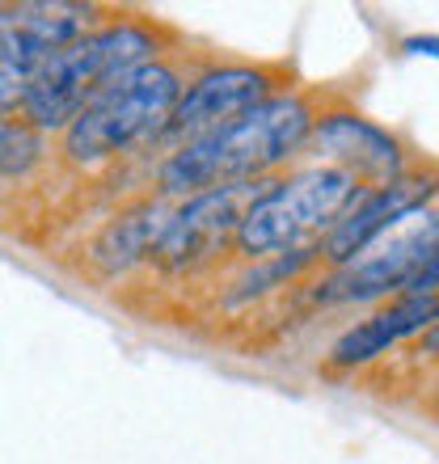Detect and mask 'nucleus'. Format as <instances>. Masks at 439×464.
I'll list each match as a JSON object with an SVG mask.
<instances>
[{
  "label": "nucleus",
  "mask_w": 439,
  "mask_h": 464,
  "mask_svg": "<svg viewBox=\"0 0 439 464\" xmlns=\"http://www.w3.org/2000/svg\"><path fill=\"white\" fill-rule=\"evenodd\" d=\"M317 144L326 148L329 157L346 160L342 169L346 173H376L385 182L402 178V157H397V144L393 135H385L380 127H372L359 114H329L317 127Z\"/></svg>",
  "instance_id": "obj_10"
},
{
  "label": "nucleus",
  "mask_w": 439,
  "mask_h": 464,
  "mask_svg": "<svg viewBox=\"0 0 439 464\" xmlns=\"http://www.w3.org/2000/svg\"><path fill=\"white\" fill-rule=\"evenodd\" d=\"M431 321H435V295H402V300L389 304L385 313H376V317H367L364 325H355V330L342 334L329 354H334V363H342V367L367 363V359L385 354L393 343L418 334L423 325H431Z\"/></svg>",
  "instance_id": "obj_11"
},
{
  "label": "nucleus",
  "mask_w": 439,
  "mask_h": 464,
  "mask_svg": "<svg viewBox=\"0 0 439 464\" xmlns=\"http://www.w3.org/2000/svg\"><path fill=\"white\" fill-rule=\"evenodd\" d=\"M427 198H431V182H418V178H393V182H385L380 190L364 195L359 208L351 203V208L342 211V220L334 224L329 237H326V254L346 266V262H355V257L364 254L367 245H376L385 232H393L402 220L418 216Z\"/></svg>",
  "instance_id": "obj_9"
},
{
  "label": "nucleus",
  "mask_w": 439,
  "mask_h": 464,
  "mask_svg": "<svg viewBox=\"0 0 439 464\" xmlns=\"http://www.w3.org/2000/svg\"><path fill=\"white\" fill-rule=\"evenodd\" d=\"M152 245V228H148L144 216H127V220H119L114 228L106 232V241L98 245V254L106 257L110 266H127L132 257H140Z\"/></svg>",
  "instance_id": "obj_12"
},
{
  "label": "nucleus",
  "mask_w": 439,
  "mask_h": 464,
  "mask_svg": "<svg viewBox=\"0 0 439 464\" xmlns=\"http://www.w3.org/2000/svg\"><path fill=\"white\" fill-rule=\"evenodd\" d=\"M435 220L423 216L415 232H389V241L372 254L346 262L338 279L329 283V300H372L385 292L435 295Z\"/></svg>",
  "instance_id": "obj_6"
},
{
  "label": "nucleus",
  "mask_w": 439,
  "mask_h": 464,
  "mask_svg": "<svg viewBox=\"0 0 439 464\" xmlns=\"http://www.w3.org/2000/svg\"><path fill=\"white\" fill-rule=\"evenodd\" d=\"M359 198V178L342 165H317V169L292 173L288 182H275L258 190L237 224V241L245 254H279L313 237L321 228H334L342 211Z\"/></svg>",
  "instance_id": "obj_3"
},
{
  "label": "nucleus",
  "mask_w": 439,
  "mask_h": 464,
  "mask_svg": "<svg viewBox=\"0 0 439 464\" xmlns=\"http://www.w3.org/2000/svg\"><path fill=\"white\" fill-rule=\"evenodd\" d=\"M267 93H270V76L262 68H216V72H203L182 98L173 102L161 135H173V140L186 135V144H190L199 135L216 131L224 122L241 119L245 111L262 106Z\"/></svg>",
  "instance_id": "obj_7"
},
{
  "label": "nucleus",
  "mask_w": 439,
  "mask_h": 464,
  "mask_svg": "<svg viewBox=\"0 0 439 464\" xmlns=\"http://www.w3.org/2000/svg\"><path fill=\"white\" fill-rule=\"evenodd\" d=\"M89 5H17L0 9V114H9L30 89V76L51 51L89 34Z\"/></svg>",
  "instance_id": "obj_5"
},
{
  "label": "nucleus",
  "mask_w": 439,
  "mask_h": 464,
  "mask_svg": "<svg viewBox=\"0 0 439 464\" xmlns=\"http://www.w3.org/2000/svg\"><path fill=\"white\" fill-rule=\"evenodd\" d=\"M254 186L249 182H232V186H211L199 190L178 216L165 220L157 237V254L170 266H190L199 257H208L237 224H241L245 208L254 203Z\"/></svg>",
  "instance_id": "obj_8"
},
{
  "label": "nucleus",
  "mask_w": 439,
  "mask_h": 464,
  "mask_svg": "<svg viewBox=\"0 0 439 464\" xmlns=\"http://www.w3.org/2000/svg\"><path fill=\"white\" fill-rule=\"evenodd\" d=\"M152 51H157L152 34L135 22L89 30L85 38L51 51L47 60L38 63V72L30 76V89H25V98H22L30 127L34 131L68 127L110 81H119L132 68L148 63Z\"/></svg>",
  "instance_id": "obj_2"
},
{
  "label": "nucleus",
  "mask_w": 439,
  "mask_h": 464,
  "mask_svg": "<svg viewBox=\"0 0 439 464\" xmlns=\"http://www.w3.org/2000/svg\"><path fill=\"white\" fill-rule=\"evenodd\" d=\"M182 98L178 72L165 63H140L127 76L110 81L85 111L68 122V152L73 160H102L127 144L157 135L170 119L173 102Z\"/></svg>",
  "instance_id": "obj_4"
},
{
  "label": "nucleus",
  "mask_w": 439,
  "mask_h": 464,
  "mask_svg": "<svg viewBox=\"0 0 439 464\" xmlns=\"http://www.w3.org/2000/svg\"><path fill=\"white\" fill-rule=\"evenodd\" d=\"M38 160V131L30 122H0V173H25Z\"/></svg>",
  "instance_id": "obj_13"
},
{
  "label": "nucleus",
  "mask_w": 439,
  "mask_h": 464,
  "mask_svg": "<svg viewBox=\"0 0 439 464\" xmlns=\"http://www.w3.org/2000/svg\"><path fill=\"white\" fill-rule=\"evenodd\" d=\"M308 131H313V111L305 102L292 93L267 98L262 106L245 111L241 119L182 144L165 160L161 182L173 195H199L211 186L249 182L258 173H267L270 165L292 157Z\"/></svg>",
  "instance_id": "obj_1"
}]
</instances>
